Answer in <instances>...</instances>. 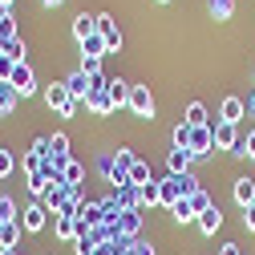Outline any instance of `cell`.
<instances>
[{
	"instance_id": "cell-6",
	"label": "cell",
	"mask_w": 255,
	"mask_h": 255,
	"mask_svg": "<svg viewBox=\"0 0 255 255\" xmlns=\"http://www.w3.org/2000/svg\"><path fill=\"white\" fill-rule=\"evenodd\" d=\"M8 85L20 93V98H33V93H37V73H33V65L20 61V65L12 69V77H8Z\"/></svg>"
},
{
	"instance_id": "cell-41",
	"label": "cell",
	"mask_w": 255,
	"mask_h": 255,
	"mask_svg": "<svg viewBox=\"0 0 255 255\" xmlns=\"http://www.w3.org/2000/svg\"><path fill=\"white\" fill-rule=\"evenodd\" d=\"M243 227L255 231V207H243Z\"/></svg>"
},
{
	"instance_id": "cell-50",
	"label": "cell",
	"mask_w": 255,
	"mask_h": 255,
	"mask_svg": "<svg viewBox=\"0 0 255 255\" xmlns=\"http://www.w3.org/2000/svg\"><path fill=\"white\" fill-rule=\"evenodd\" d=\"M0 57H4V45H0Z\"/></svg>"
},
{
	"instance_id": "cell-22",
	"label": "cell",
	"mask_w": 255,
	"mask_h": 255,
	"mask_svg": "<svg viewBox=\"0 0 255 255\" xmlns=\"http://www.w3.org/2000/svg\"><path fill=\"white\" fill-rule=\"evenodd\" d=\"M110 98H114V110H122V106H126V98H130V81L110 77Z\"/></svg>"
},
{
	"instance_id": "cell-11",
	"label": "cell",
	"mask_w": 255,
	"mask_h": 255,
	"mask_svg": "<svg viewBox=\"0 0 255 255\" xmlns=\"http://www.w3.org/2000/svg\"><path fill=\"white\" fill-rule=\"evenodd\" d=\"M93 33H98V12H77V16H73V37L85 41V37H93Z\"/></svg>"
},
{
	"instance_id": "cell-15",
	"label": "cell",
	"mask_w": 255,
	"mask_h": 255,
	"mask_svg": "<svg viewBox=\"0 0 255 255\" xmlns=\"http://www.w3.org/2000/svg\"><path fill=\"white\" fill-rule=\"evenodd\" d=\"M235 203L255 207V178H235Z\"/></svg>"
},
{
	"instance_id": "cell-49",
	"label": "cell",
	"mask_w": 255,
	"mask_h": 255,
	"mask_svg": "<svg viewBox=\"0 0 255 255\" xmlns=\"http://www.w3.org/2000/svg\"><path fill=\"white\" fill-rule=\"evenodd\" d=\"M0 4H8V8H12V0H0Z\"/></svg>"
},
{
	"instance_id": "cell-47",
	"label": "cell",
	"mask_w": 255,
	"mask_h": 255,
	"mask_svg": "<svg viewBox=\"0 0 255 255\" xmlns=\"http://www.w3.org/2000/svg\"><path fill=\"white\" fill-rule=\"evenodd\" d=\"M4 16H12V8H8V4H0V20H4Z\"/></svg>"
},
{
	"instance_id": "cell-13",
	"label": "cell",
	"mask_w": 255,
	"mask_h": 255,
	"mask_svg": "<svg viewBox=\"0 0 255 255\" xmlns=\"http://www.w3.org/2000/svg\"><path fill=\"white\" fill-rule=\"evenodd\" d=\"M243 114H247L243 98H223V106H219V118H223V122H235V126H239Z\"/></svg>"
},
{
	"instance_id": "cell-38",
	"label": "cell",
	"mask_w": 255,
	"mask_h": 255,
	"mask_svg": "<svg viewBox=\"0 0 255 255\" xmlns=\"http://www.w3.org/2000/svg\"><path fill=\"white\" fill-rule=\"evenodd\" d=\"M85 77H98L102 73V57H81V65H77Z\"/></svg>"
},
{
	"instance_id": "cell-18",
	"label": "cell",
	"mask_w": 255,
	"mask_h": 255,
	"mask_svg": "<svg viewBox=\"0 0 255 255\" xmlns=\"http://www.w3.org/2000/svg\"><path fill=\"white\" fill-rule=\"evenodd\" d=\"M16 102H20V93H16L8 81H0V118H8V114L16 110Z\"/></svg>"
},
{
	"instance_id": "cell-24",
	"label": "cell",
	"mask_w": 255,
	"mask_h": 255,
	"mask_svg": "<svg viewBox=\"0 0 255 255\" xmlns=\"http://www.w3.org/2000/svg\"><path fill=\"white\" fill-rule=\"evenodd\" d=\"M126 182H134V186H146V182H154V178H150V166L142 162V158H138V162L130 166V174H126Z\"/></svg>"
},
{
	"instance_id": "cell-14",
	"label": "cell",
	"mask_w": 255,
	"mask_h": 255,
	"mask_svg": "<svg viewBox=\"0 0 255 255\" xmlns=\"http://www.w3.org/2000/svg\"><path fill=\"white\" fill-rule=\"evenodd\" d=\"M118 231H122V239H134V235L142 231V215H138V211H122Z\"/></svg>"
},
{
	"instance_id": "cell-30",
	"label": "cell",
	"mask_w": 255,
	"mask_h": 255,
	"mask_svg": "<svg viewBox=\"0 0 255 255\" xmlns=\"http://www.w3.org/2000/svg\"><path fill=\"white\" fill-rule=\"evenodd\" d=\"M24 53H28V45H24V37H16V41H8V45H4V57H8V61H16V65H20V61H24Z\"/></svg>"
},
{
	"instance_id": "cell-20",
	"label": "cell",
	"mask_w": 255,
	"mask_h": 255,
	"mask_svg": "<svg viewBox=\"0 0 255 255\" xmlns=\"http://www.w3.org/2000/svg\"><path fill=\"white\" fill-rule=\"evenodd\" d=\"M110 49H106V37L102 33H93V37H85L81 41V57H106Z\"/></svg>"
},
{
	"instance_id": "cell-39",
	"label": "cell",
	"mask_w": 255,
	"mask_h": 255,
	"mask_svg": "<svg viewBox=\"0 0 255 255\" xmlns=\"http://www.w3.org/2000/svg\"><path fill=\"white\" fill-rule=\"evenodd\" d=\"M170 215H174V223H190V219H195V211H190V203L182 199V203H174L170 207Z\"/></svg>"
},
{
	"instance_id": "cell-43",
	"label": "cell",
	"mask_w": 255,
	"mask_h": 255,
	"mask_svg": "<svg viewBox=\"0 0 255 255\" xmlns=\"http://www.w3.org/2000/svg\"><path fill=\"white\" fill-rule=\"evenodd\" d=\"M130 255H158V251H154L150 243H134V251H130Z\"/></svg>"
},
{
	"instance_id": "cell-28",
	"label": "cell",
	"mask_w": 255,
	"mask_h": 255,
	"mask_svg": "<svg viewBox=\"0 0 255 255\" xmlns=\"http://www.w3.org/2000/svg\"><path fill=\"white\" fill-rule=\"evenodd\" d=\"M41 166H45V158H41V154H33V150H28V154H20V170H24L28 178H33V174H41Z\"/></svg>"
},
{
	"instance_id": "cell-4",
	"label": "cell",
	"mask_w": 255,
	"mask_h": 255,
	"mask_svg": "<svg viewBox=\"0 0 255 255\" xmlns=\"http://www.w3.org/2000/svg\"><path fill=\"white\" fill-rule=\"evenodd\" d=\"M126 110H130L134 118H154V98H150V85H130Z\"/></svg>"
},
{
	"instance_id": "cell-16",
	"label": "cell",
	"mask_w": 255,
	"mask_h": 255,
	"mask_svg": "<svg viewBox=\"0 0 255 255\" xmlns=\"http://www.w3.org/2000/svg\"><path fill=\"white\" fill-rule=\"evenodd\" d=\"M49 158H57L61 166L69 162V134H53L49 138Z\"/></svg>"
},
{
	"instance_id": "cell-10",
	"label": "cell",
	"mask_w": 255,
	"mask_h": 255,
	"mask_svg": "<svg viewBox=\"0 0 255 255\" xmlns=\"http://www.w3.org/2000/svg\"><path fill=\"white\" fill-rule=\"evenodd\" d=\"M65 89H69V98H73V102L85 106V98H89V77H85L81 69H73V73L65 77Z\"/></svg>"
},
{
	"instance_id": "cell-3",
	"label": "cell",
	"mask_w": 255,
	"mask_h": 255,
	"mask_svg": "<svg viewBox=\"0 0 255 255\" xmlns=\"http://www.w3.org/2000/svg\"><path fill=\"white\" fill-rule=\"evenodd\" d=\"M215 150V134H211V122L207 126H190V138H186V154L190 158H211Z\"/></svg>"
},
{
	"instance_id": "cell-40",
	"label": "cell",
	"mask_w": 255,
	"mask_h": 255,
	"mask_svg": "<svg viewBox=\"0 0 255 255\" xmlns=\"http://www.w3.org/2000/svg\"><path fill=\"white\" fill-rule=\"evenodd\" d=\"M98 174H102L106 182L114 178V154H102V158H98Z\"/></svg>"
},
{
	"instance_id": "cell-7",
	"label": "cell",
	"mask_w": 255,
	"mask_h": 255,
	"mask_svg": "<svg viewBox=\"0 0 255 255\" xmlns=\"http://www.w3.org/2000/svg\"><path fill=\"white\" fill-rule=\"evenodd\" d=\"M211 134H215V150H235L239 146V130H235V122H211Z\"/></svg>"
},
{
	"instance_id": "cell-46",
	"label": "cell",
	"mask_w": 255,
	"mask_h": 255,
	"mask_svg": "<svg viewBox=\"0 0 255 255\" xmlns=\"http://www.w3.org/2000/svg\"><path fill=\"white\" fill-rule=\"evenodd\" d=\"M243 106H247V114H255V93H251V98H247Z\"/></svg>"
},
{
	"instance_id": "cell-1",
	"label": "cell",
	"mask_w": 255,
	"mask_h": 255,
	"mask_svg": "<svg viewBox=\"0 0 255 255\" xmlns=\"http://www.w3.org/2000/svg\"><path fill=\"white\" fill-rule=\"evenodd\" d=\"M199 190V178L195 174H166L162 182H158V207H174V203H182V199H190Z\"/></svg>"
},
{
	"instance_id": "cell-33",
	"label": "cell",
	"mask_w": 255,
	"mask_h": 255,
	"mask_svg": "<svg viewBox=\"0 0 255 255\" xmlns=\"http://www.w3.org/2000/svg\"><path fill=\"white\" fill-rule=\"evenodd\" d=\"M211 12H215V20H231L235 0H211Z\"/></svg>"
},
{
	"instance_id": "cell-32",
	"label": "cell",
	"mask_w": 255,
	"mask_h": 255,
	"mask_svg": "<svg viewBox=\"0 0 255 255\" xmlns=\"http://www.w3.org/2000/svg\"><path fill=\"white\" fill-rule=\"evenodd\" d=\"M138 203H142V207H158V182L138 186Z\"/></svg>"
},
{
	"instance_id": "cell-31",
	"label": "cell",
	"mask_w": 255,
	"mask_h": 255,
	"mask_svg": "<svg viewBox=\"0 0 255 255\" xmlns=\"http://www.w3.org/2000/svg\"><path fill=\"white\" fill-rule=\"evenodd\" d=\"M231 154H239V158H251V162H255V130H247V138H239V146H235Z\"/></svg>"
},
{
	"instance_id": "cell-5",
	"label": "cell",
	"mask_w": 255,
	"mask_h": 255,
	"mask_svg": "<svg viewBox=\"0 0 255 255\" xmlns=\"http://www.w3.org/2000/svg\"><path fill=\"white\" fill-rule=\"evenodd\" d=\"M85 110H89L93 118H110V114H114V98H110V81H106V85H93V89H89V98H85Z\"/></svg>"
},
{
	"instance_id": "cell-42",
	"label": "cell",
	"mask_w": 255,
	"mask_h": 255,
	"mask_svg": "<svg viewBox=\"0 0 255 255\" xmlns=\"http://www.w3.org/2000/svg\"><path fill=\"white\" fill-rule=\"evenodd\" d=\"M33 154H41V158H49V138H37V142H33Z\"/></svg>"
},
{
	"instance_id": "cell-51",
	"label": "cell",
	"mask_w": 255,
	"mask_h": 255,
	"mask_svg": "<svg viewBox=\"0 0 255 255\" xmlns=\"http://www.w3.org/2000/svg\"><path fill=\"white\" fill-rule=\"evenodd\" d=\"M158 4H166V0H158Z\"/></svg>"
},
{
	"instance_id": "cell-26",
	"label": "cell",
	"mask_w": 255,
	"mask_h": 255,
	"mask_svg": "<svg viewBox=\"0 0 255 255\" xmlns=\"http://www.w3.org/2000/svg\"><path fill=\"white\" fill-rule=\"evenodd\" d=\"M182 122H186V126H207V106H203V102H190Z\"/></svg>"
},
{
	"instance_id": "cell-29",
	"label": "cell",
	"mask_w": 255,
	"mask_h": 255,
	"mask_svg": "<svg viewBox=\"0 0 255 255\" xmlns=\"http://www.w3.org/2000/svg\"><path fill=\"white\" fill-rule=\"evenodd\" d=\"M16 37H20L16 16H4V20H0V45H8V41H16Z\"/></svg>"
},
{
	"instance_id": "cell-17",
	"label": "cell",
	"mask_w": 255,
	"mask_h": 255,
	"mask_svg": "<svg viewBox=\"0 0 255 255\" xmlns=\"http://www.w3.org/2000/svg\"><path fill=\"white\" fill-rule=\"evenodd\" d=\"M20 219H12V223H0V247H20Z\"/></svg>"
},
{
	"instance_id": "cell-19",
	"label": "cell",
	"mask_w": 255,
	"mask_h": 255,
	"mask_svg": "<svg viewBox=\"0 0 255 255\" xmlns=\"http://www.w3.org/2000/svg\"><path fill=\"white\" fill-rule=\"evenodd\" d=\"M190 162H195V158H190L186 150H170V154H166V166H170V174H186V170H190Z\"/></svg>"
},
{
	"instance_id": "cell-48",
	"label": "cell",
	"mask_w": 255,
	"mask_h": 255,
	"mask_svg": "<svg viewBox=\"0 0 255 255\" xmlns=\"http://www.w3.org/2000/svg\"><path fill=\"white\" fill-rule=\"evenodd\" d=\"M41 4H45V8H53V4H61V0H41Z\"/></svg>"
},
{
	"instance_id": "cell-35",
	"label": "cell",
	"mask_w": 255,
	"mask_h": 255,
	"mask_svg": "<svg viewBox=\"0 0 255 255\" xmlns=\"http://www.w3.org/2000/svg\"><path fill=\"white\" fill-rule=\"evenodd\" d=\"M98 33H102V37H114V33H122V28L114 24V16H110V12H98Z\"/></svg>"
},
{
	"instance_id": "cell-44",
	"label": "cell",
	"mask_w": 255,
	"mask_h": 255,
	"mask_svg": "<svg viewBox=\"0 0 255 255\" xmlns=\"http://www.w3.org/2000/svg\"><path fill=\"white\" fill-rule=\"evenodd\" d=\"M219 255H243V251H239V243H223V251H219Z\"/></svg>"
},
{
	"instance_id": "cell-27",
	"label": "cell",
	"mask_w": 255,
	"mask_h": 255,
	"mask_svg": "<svg viewBox=\"0 0 255 255\" xmlns=\"http://www.w3.org/2000/svg\"><path fill=\"white\" fill-rule=\"evenodd\" d=\"M53 182H57V178H49L45 170H41V174H33V178H28V190H33V199H45V190H49Z\"/></svg>"
},
{
	"instance_id": "cell-2",
	"label": "cell",
	"mask_w": 255,
	"mask_h": 255,
	"mask_svg": "<svg viewBox=\"0 0 255 255\" xmlns=\"http://www.w3.org/2000/svg\"><path fill=\"white\" fill-rule=\"evenodd\" d=\"M45 106H49V110H57L61 118H73V114L81 110V102H73V98H69L65 81H49V85H45Z\"/></svg>"
},
{
	"instance_id": "cell-8",
	"label": "cell",
	"mask_w": 255,
	"mask_h": 255,
	"mask_svg": "<svg viewBox=\"0 0 255 255\" xmlns=\"http://www.w3.org/2000/svg\"><path fill=\"white\" fill-rule=\"evenodd\" d=\"M45 223H49V211H45L41 199L28 203V207L20 211V227H24V231H45Z\"/></svg>"
},
{
	"instance_id": "cell-23",
	"label": "cell",
	"mask_w": 255,
	"mask_h": 255,
	"mask_svg": "<svg viewBox=\"0 0 255 255\" xmlns=\"http://www.w3.org/2000/svg\"><path fill=\"white\" fill-rule=\"evenodd\" d=\"M61 178H65V186H81V178H85V166L69 158V162H65V170H61Z\"/></svg>"
},
{
	"instance_id": "cell-25",
	"label": "cell",
	"mask_w": 255,
	"mask_h": 255,
	"mask_svg": "<svg viewBox=\"0 0 255 255\" xmlns=\"http://www.w3.org/2000/svg\"><path fill=\"white\" fill-rule=\"evenodd\" d=\"M186 203H190V211H195V219H199V215H203L207 207H215V199L207 195V190H203V186H199V190H195V195H190Z\"/></svg>"
},
{
	"instance_id": "cell-34",
	"label": "cell",
	"mask_w": 255,
	"mask_h": 255,
	"mask_svg": "<svg viewBox=\"0 0 255 255\" xmlns=\"http://www.w3.org/2000/svg\"><path fill=\"white\" fill-rule=\"evenodd\" d=\"M12 219H20V215H16V203H12L8 195H0V223H12Z\"/></svg>"
},
{
	"instance_id": "cell-36",
	"label": "cell",
	"mask_w": 255,
	"mask_h": 255,
	"mask_svg": "<svg viewBox=\"0 0 255 255\" xmlns=\"http://www.w3.org/2000/svg\"><path fill=\"white\" fill-rule=\"evenodd\" d=\"M186 138H190V126H186V122H178V126H174V134H170L174 150H186Z\"/></svg>"
},
{
	"instance_id": "cell-21",
	"label": "cell",
	"mask_w": 255,
	"mask_h": 255,
	"mask_svg": "<svg viewBox=\"0 0 255 255\" xmlns=\"http://www.w3.org/2000/svg\"><path fill=\"white\" fill-rule=\"evenodd\" d=\"M57 239H65V243L77 239V219L73 215H57Z\"/></svg>"
},
{
	"instance_id": "cell-9",
	"label": "cell",
	"mask_w": 255,
	"mask_h": 255,
	"mask_svg": "<svg viewBox=\"0 0 255 255\" xmlns=\"http://www.w3.org/2000/svg\"><path fill=\"white\" fill-rule=\"evenodd\" d=\"M114 199H118V207H122V211H142V203H138V186H134V182L114 186Z\"/></svg>"
},
{
	"instance_id": "cell-37",
	"label": "cell",
	"mask_w": 255,
	"mask_h": 255,
	"mask_svg": "<svg viewBox=\"0 0 255 255\" xmlns=\"http://www.w3.org/2000/svg\"><path fill=\"white\" fill-rule=\"evenodd\" d=\"M16 170V154L12 150H0V178H8Z\"/></svg>"
},
{
	"instance_id": "cell-45",
	"label": "cell",
	"mask_w": 255,
	"mask_h": 255,
	"mask_svg": "<svg viewBox=\"0 0 255 255\" xmlns=\"http://www.w3.org/2000/svg\"><path fill=\"white\" fill-rule=\"evenodd\" d=\"M0 255H20V247H0Z\"/></svg>"
},
{
	"instance_id": "cell-12",
	"label": "cell",
	"mask_w": 255,
	"mask_h": 255,
	"mask_svg": "<svg viewBox=\"0 0 255 255\" xmlns=\"http://www.w3.org/2000/svg\"><path fill=\"white\" fill-rule=\"evenodd\" d=\"M195 223H199V231H203V235H215V231L223 227V211H219V203H215V207H207Z\"/></svg>"
}]
</instances>
